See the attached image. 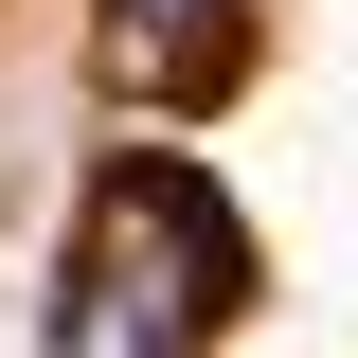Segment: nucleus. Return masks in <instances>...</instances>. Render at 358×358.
Returning <instances> with one entry per match:
<instances>
[{"label": "nucleus", "instance_id": "f03ea898", "mask_svg": "<svg viewBox=\"0 0 358 358\" xmlns=\"http://www.w3.org/2000/svg\"><path fill=\"white\" fill-rule=\"evenodd\" d=\"M215 36H233V0H108V72L126 90H197Z\"/></svg>", "mask_w": 358, "mask_h": 358}, {"label": "nucleus", "instance_id": "f257e3e1", "mask_svg": "<svg viewBox=\"0 0 358 358\" xmlns=\"http://www.w3.org/2000/svg\"><path fill=\"white\" fill-rule=\"evenodd\" d=\"M233 287H251L233 197L162 143H126L72 215V268H54V358H215Z\"/></svg>", "mask_w": 358, "mask_h": 358}]
</instances>
